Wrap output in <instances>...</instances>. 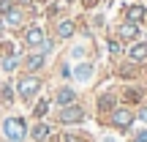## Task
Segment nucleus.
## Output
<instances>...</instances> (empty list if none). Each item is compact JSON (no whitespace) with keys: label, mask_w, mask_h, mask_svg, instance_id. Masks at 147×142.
I'll return each mask as SVG.
<instances>
[{"label":"nucleus","mask_w":147,"mask_h":142,"mask_svg":"<svg viewBox=\"0 0 147 142\" xmlns=\"http://www.w3.org/2000/svg\"><path fill=\"white\" fill-rule=\"evenodd\" d=\"M14 85H16V99H19V104L22 107H30L41 93H47L49 74H27V71H19L14 77Z\"/></svg>","instance_id":"f257e3e1"},{"label":"nucleus","mask_w":147,"mask_h":142,"mask_svg":"<svg viewBox=\"0 0 147 142\" xmlns=\"http://www.w3.org/2000/svg\"><path fill=\"white\" fill-rule=\"evenodd\" d=\"M98 126H101V128H106V131L120 134V137L125 139L128 134L134 131V126H136V109H134V107L120 104V107H115V109H112L109 115H106L104 120L98 123Z\"/></svg>","instance_id":"f03ea898"},{"label":"nucleus","mask_w":147,"mask_h":142,"mask_svg":"<svg viewBox=\"0 0 147 142\" xmlns=\"http://www.w3.org/2000/svg\"><path fill=\"white\" fill-rule=\"evenodd\" d=\"M90 107L84 101H76V104H68V107H60V109L52 112V123L57 128H82L84 123L90 120Z\"/></svg>","instance_id":"7ed1b4c3"},{"label":"nucleus","mask_w":147,"mask_h":142,"mask_svg":"<svg viewBox=\"0 0 147 142\" xmlns=\"http://www.w3.org/2000/svg\"><path fill=\"white\" fill-rule=\"evenodd\" d=\"M27 128H30V118L22 112H5L0 118V137L3 139L27 142Z\"/></svg>","instance_id":"20e7f679"},{"label":"nucleus","mask_w":147,"mask_h":142,"mask_svg":"<svg viewBox=\"0 0 147 142\" xmlns=\"http://www.w3.org/2000/svg\"><path fill=\"white\" fill-rule=\"evenodd\" d=\"M115 107H120V93H117V85L95 90V96H93V115H95V123H101L112 109H115Z\"/></svg>","instance_id":"39448f33"},{"label":"nucleus","mask_w":147,"mask_h":142,"mask_svg":"<svg viewBox=\"0 0 147 142\" xmlns=\"http://www.w3.org/2000/svg\"><path fill=\"white\" fill-rule=\"evenodd\" d=\"M47 93H49V99H52L55 109H60V107H68V104H76V101H82V90H79L74 82H52Z\"/></svg>","instance_id":"423d86ee"},{"label":"nucleus","mask_w":147,"mask_h":142,"mask_svg":"<svg viewBox=\"0 0 147 142\" xmlns=\"http://www.w3.org/2000/svg\"><path fill=\"white\" fill-rule=\"evenodd\" d=\"M47 30L52 33V36L57 38V44L63 47V44H68V41H74V38L79 36V16L65 14V16H60V19H55L52 25H47Z\"/></svg>","instance_id":"0eeeda50"},{"label":"nucleus","mask_w":147,"mask_h":142,"mask_svg":"<svg viewBox=\"0 0 147 142\" xmlns=\"http://www.w3.org/2000/svg\"><path fill=\"white\" fill-rule=\"evenodd\" d=\"M95 79H98V58H87V60H79V63H71V82L79 90L93 85Z\"/></svg>","instance_id":"6e6552de"},{"label":"nucleus","mask_w":147,"mask_h":142,"mask_svg":"<svg viewBox=\"0 0 147 142\" xmlns=\"http://www.w3.org/2000/svg\"><path fill=\"white\" fill-rule=\"evenodd\" d=\"M47 36H49L47 22H38V19H36V22H27V25L16 33V41H19L22 49L27 52V49H38V47H41V41H44Z\"/></svg>","instance_id":"1a4fd4ad"},{"label":"nucleus","mask_w":147,"mask_h":142,"mask_svg":"<svg viewBox=\"0 0 147 142\" xmlns=\"http://www.w3.org/2000/svg\"><path fill=\"white\" fill-rule=\"evenodd\" d=\"M109 77L115 79L117 85H123V82H142V79H144V71L139 69L136 63H131L128 58H120V60H112Z\"/></svg>","instance_id":"9d476101"},{"label":"nucleus","mask_w":147,"mask_h":142,"mask_svg":"<svg viewBox=\"0 0 147 142\" xmlns=\"http://www.w3.org/2000/svg\"><path fill=\"white\" fill-rule=\"evenodd\" d=\"M60 55H63V58H68L71 63H79V60H87V58H98V44L76 36L74 41L65 44V49H63Z\"/></svg>","instance_id":"9b49d317"},{"label":"nucleus","mask_w":147,"mask_h":142,"mask_svg":"<svg viewBox=\"0 0 147 142\" xmlns=\"http://www.w3.org/2000/svg\"><path fill=\"white\" fill-rule=\"evenodd\" d=\"M117 93H120V104L125 107H142L147 104V85L144 82H123L117 85Z\"/></svg>","instance_id":"f8f14e48"},{"label":"nucleus","mask_w":147,"mask_h":142,"mask_svg":"<svg viewBox=\"0 0 147 142\" xmlns=\"http://www.w3.org/2000/svg\"><path fill=\"white\" fill-rule=\"evenodd\" d=\"M117 19L144 27V25H147V3H142V0H131V3H123V5H120V11H117Z\"/></svg>","instance_id":"ddd939ff"},{"label":"nucleus","mask_w":147,"mask_h":142,"mask_svg":"<svg viewBox=\"0 0 147 142\" xmlns=\"http://www.w3.org/2000/svg\"><path fill=\"white\" fill-rule=\"evenodd\" d=\"M49 66H52V60L38 49H27L22 55V71L27 74H49Z\"/></svg>","instance_id":"4468645a"},{"label":"nucleus","mask_w":147,"mask_h":142,"mask_svg":"<svg viewBox=\"0 0 147 142\" xmlns=\"http://www.w3.org/2000/svg\"><path fill=\"white\" fill-rule=\"evenodd\" d=\"M57 131H60V128L55 126L52 120H30V128H27V142H52Z\"/></svg>","instance_id":"2eb2a0df"},{"label":"nucleus","mask_w":147,"mask_h":142,"mask_svg":"<svg viewBox=\"0 0 147 142\" xmlns=\"http://www.w3.org/2000/svg\"><path fill=\"white\" fill-rule=\"evenodd\" d=\"M0 22H3V27H5V36H16V33L27 25V14H25V8H22L19 3H14V8L5 11V14L0 16Z\"/></svg>","instance_id":"dca6fc26"},{"label":"nucleus","mask_w":147,"mask_h":142,"mask_svg":"<svg viewBox=\"0 0 147 142\" xmlns=\"http://www.w3.org/2000/svg\"><path fill=\"white\" fill-rule=\"evenodd\" d=\"M19 104L16 99V85H14V77H0V112H14V107Z\"/></svg>","instance_id":"f3484780"},{"label":"nucleus","mask_w":147,"mask_h":142,"mask_svg":"<svg viewBox=\"0 0 147 142\" xmlns=\"http://www.w3.org/2000/svg\"><path fill=\"white\" fill-rule=\"evenodd\" d=\"M52 112H55V104H52V99H49V93H41L27 107V118H30V120H49Z\"/></svg>","instance_id":"a211bd4d"},{"label":"nucleus","mask_w":147,"mask_h":142,"mask_svg":"<svg viewBox=\"0 0 147 142\" xmlns=\"http://www.w3.org/2000/svg\"><path fill=\"white\" fill-rule=\"evenodd\" d=\"M109 30L115 33L123 44H131V41H139V38H142V27L131 25V22H123V19H117L115 25H109Z\"/></svg>","instance_id":"6ab92c4d"},{"label":"nucleus","mask_w":147,"mask_h":142,"mask_svg":"<svg viewBox=\"0 0 147 142\" xmlns=\"http://www.w3.org/2000/svg\"><path fill=\"white\" fill-rule=\"evenodd\" d=\"M125 47H128V44H123L112 30L104 33V52H106V58H109V63H112V60L125 58Z\"/></svg>","instance_id":"aec40b11"},{"label":"nucleus","mask_w":147,"mask_h":142,"mask_svg":"<svg viewBox=\"0 0 147 142\" xmlns=\"http://www.w3.org/2000/svg\"><path fill=\"white\" fill-rule=\"evenodd\" d=\"M52 142H98V137H93L84 128H60Z\"/></svg>","instance_id":"412c9836"},{"label":"nucleus","mask_w":147,"mask_h":142,"mask_svg":"<svg viewBox=\"0 0 147 142\" xmlns=\"http://www.w3.org/2000/svg\"><path fill=\"white\" fill-rule=\"evenodd\" d=\"M125 58L131 60V63H136L139 69H147V41H144V38L131 41L125 47Z\"/></svg>","instance_id":"4be33fe9"},{"label":"nucleus","mask_w":147,"mask_h":142,"mask_svg":"<svg viewBox=\"0 0 147 142\" xmlns=\"http://www.w3.org/2000/svg\"><path fill=\"white\" fill-rule=\"evenodd\" d=\"M49 74H52V82H71V60L57 55L49 66Z\"/></svg>","instance_id":"5701e85b"},{"label":"nucleus","mask_w":147,"mask_h":142,"mask_svg":"<svg viewBox=\"0 0 147 142\" xmlns=\"http://www.w3.org/2000/svg\"><path fill=\"white\" fill-rule=\"evenodd\" d=\"M68 14V5L63 3V0H47V3L41 5V19H47V25H52L55 19H60V16Z\"/></svg>","instance_id":"b1692460"},{"label":"nucleus","mask_w":147,"mask_h":142,"mask_svg":"<svg viewBox=\"0 0 147 142\" xmlns=\"http://www.w3.org/2000/svg\"><path fill=\"white\" fill-rule=\"evenodd\" d=\"M22 55H25V49L22 52H14V55H3L0 58V74L3 77H16L22 71Z\"/></svg>","instance_id":"393cba45"},{"label":"nucleus","mask_w":147,"mask_h":142,"mask_svg":"<svg viewBox=\"0 0 147 142\" xmlns=\"http://www.w3.org/2000/svg\"><path fill=\"white\" fill-rule=\"evenodd\" d=\"M84 22H87V27L93 30V36H95V38H98L101 33L109 30V25H106V16H104V11H101V8H98V11H90V14L84 16Z\"/></svg>","instance_id":"a878e982"},{"label":"nucleus","mask_w":147,"mask_h":142,"mask_svg":"<svg viewBox=\"0 0 147 142\" xmlns=\"http://www.w3.org/2000/svg\"><path fill=\"white\" fill-rule=\"evenodd\" d=\"M38 52H44V55H47L49 60H55V58L60 55V44H57V38H55L52 33H49V36H47V38L41 41V47H38Z\"/></svg>","instance_id":"bb28decb"},{"label":"nucleus","mask_w":147,"mask_h":142,"mask_svg":"<svg viewBox=\"0 0 147 142\" xmlns=\"http://www.w3.org/2000/svg\"><path fill=\"white\" fill-rule=\"evenodd\" d=\"M125 142H147V126L136 123V126H134V131L125 137Z\"/></svg>","instance_id":"cd10ccee"},{"label":"nucleus","mask_w":147,"mask_h":142,"mask_svg":"<svg viewBox=\"0 0 147 142\" xmlns=\"http://www.w3.org/2000/svg\"><path fill=\"white\" fill-rule=\"evenodd\" d=\"M101 3H104V0H79L76 5L84 11V14H90V11H98V8H101Z\"/></svg>","instance_id":"c85d7f7f"},{"label":"nucleus","mask_w":147,"mask_h":142,"mask_svg":"<svg viewBox=\"0 0 147 142\" xmlns=\"http://www.w3.org/2000/svg\"><path fill=\"white\" fill-rule=\"evenodd\" d=\"M98 142H123V137H120V134H115V131H104L98 137Z\"/></svg>","instance_id":"c756f323"},{"label":"nucleus","mask_w":147,"mask_h":142,"mask_svg":"<svg viewBox=\"0 0 147 142\" xmlns=\"http://www.w3.org/2000/svg\"><path fill=\"white\" fill-rule=\"evenodd\" d=\"M136 123H142V126H147V104L136 107Z\"/></svg>","instance_id":"7c9ffc66"},{"label":"nucleus","mask_w":147,"mask_h":142,"mask_svg":"<svg viewBox=\"0 0 147 142\" xmlns=\"http://www.w3.org/2000/svg\"><path fill=\"white\" fill-rule=\"evenodd\" d=\"M14 3H16V0H0V16H3L5 11H11V8H14Z\"/></svg>","instance_id":"2f4dec72"},{"label":"nucleus","mask_w":147,"mask_h":142,"mask_svg":"<svg viewBox=\"0 0 147 142\" xmlns=\"http://www.w3.org/2000/svg\"><path fill=\"white\" fill-rule=\"evenodd\" d=\"M63 3H65V5H68V8H71V5H76L79 0H63Z\"/></svg>","instance_id":"473e14b6"},{"label":"nucleus","mask_w":147,"mask_h":142,"mask_svg":"<svg viewBox=\"0 0 147 142\" xmlns=\"http://www.w3.org/2000/svg\"><path fill=\"white\" fill-rule=\"evenodd\" d=\"M142 38H144V41H147V27H142Z\"/></svg>","instance_id":"72a5a7b5"},{"label":"nucleus","mask_w":147,"mask_h":142,"mask_svg":"<svg viewBox=\"0 0 147 142\" xmlns=\"http://www.w3.org/2000/svg\"><path fill=\"white\" fill-rule=\"evenodd\" d=\"M0 142H16V139H3V137H0Z\"/></svg>","instance_id":"f704fd0d"},{"label":"nucleus","mask_w":147,"mask_h":142,"mask_svg":"<svg viewBox=\"0 0 147 142\" xmlns=\"http://www.w3.org/2000/svg\"><path fill=\"white\" fill-rule=\"evenodd\" d=\"M142 71H144V79H142V82H147V69H142Z\"/></svg>","instance_id":"c9c22d12"},{"label":"nucleus","mask_w":147,"mask_h":142,"mask_svg":"<svg viewBox=\"0 0 147 142\" xmlns=\"http://www.w3.org/2000/svg\"><path fill=\"white\" fill-rule=\"evenodd\" d=\"M144 27H147V25H144Z\"/></svg>","instance_id":"e433bc0d"}]
</instances>
